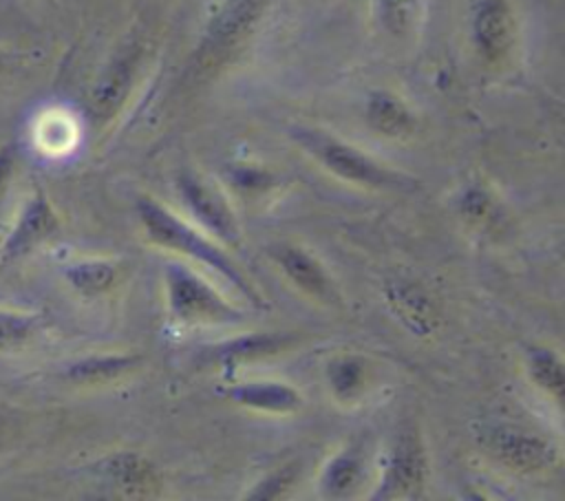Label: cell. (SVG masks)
Returning a JSON list of instances; mask_svg holds the SVG:
<instances>
[{
  "mask_svg": "<svg viewBox=\"0 0 565 501\" xmlns=\"http://www.w3.org/2000/svg\"><path fill=\"white\" fill-rule=\"evenodd\" d=\"M137 214H139L141 227L150 243L166 247L170 252H179V254L210 267L221 278H225L238 294H243L252 302H258L256 289L241 274V269L232 263V258L221 247H216L210 238H205L201 232H196L192 225H188L183 218L172 214L166 205H161L148 196H141L137 201Z\"/></svg>",
  "mask_w": 565,
  "mask_h": 501,
  "instance_id": "6da1fadb",
  "label": "cell"
},
{
  "mask_svg": "<svg viewBox=\"0 0 565 501\" xmlns=\"http://www.w3.org/2000/svg\"><path fill=\"white\" fill-rule=\"evenodd\" d=\"M294 139L331 174L364 188H395L404 179L377 163L364 150L316 128H296Z\"/></svg>",
  "mask_w": 565,
  "mask_h": 501,
  "instance_id": "7a4b0ae2",
  "label": "cell"
},
{
  "mask_svg": "<svg viewBox=\"0 0 565 501\" xmlns=\"http://www.w3.org/2000/svg\"><path fill=\"white\" fill-rule=\"evenodd\" d=\"M168 311L181 324H230L245 316L230 305L210 283L181 263H168L163 271Z\"/></svg>",
  "mask_w": 565,
  "mask_h": 501,
  "instance_id": "3957f363",
  "label": "cell"
},
{
  "mask_svg": "<svg viewBox=\"0 0 565 501\" xmlns=\"http://www.w3.org/2000/svg\"><path fill=\"white\" fill-rule=\"evenodd\" d=\"M60 216L44 190H35L20 207L11 230L0 245L2 260H18L60 232Z\"/></svg>",
  "mask_w": 565,
  "mask_h": 501,
  "instance_id": "277c9868",
  "label": "cell"
},
{
  "mask_svg": "<svg viewBox=\"0 0 565 501\" xmlns=\"http://www.w3.org/2000/svg\"><path fill=\"white\" fill-rule=\"evenodd\" d=\"M426 481V450L415 433L395 439L373 499L417 497Z\"/></svg>",
  "mask_w": 565,
  "mask_h": 501,
  "instance_id": "5b68a950",
  "label": "cell"
},
{
  "mask_svg": "<svg viewBox=\"0 0 565 501\" xmlns=\"http://www.w3.org/2000/svg\"><path fill=\"white\" fill-rule=\"evenodd\" d=\"M488 448L505 468L523 475L550 470L558 459V450L552 441L516 426L492 428Z\"/></svg>",
  "mask_w": 565,
  "mask_h": 501,
  "instance_id": "8992f818",
  "label": "cell"
},
{
  "mask_svg": "<svg viewBox=\"0 0 565 501\" xmlns=\"http://www.w3.org/2000/svg\"><path fill=\"white\" fill-rule=\"evenodd\" d=\"M177 188H179V194H181L185 207L190 210V214L210 234H214L218 241H223L227 245L238 243L241 232H238L236 218H234L227 201L221 196V192L216 188H212L196 172H190V170L179 172Z\"/></svg>",
  "mask_w": 565,
  "mask_h": 501,
  "instance_id": "52a82bcc",
  "label": "cell"
},
{
  "mask_svg": "<svg viewBox=\"0 0 565 501\" xmlns=\"http://www.w3.org/2000/svg\"><path fill=\"white\" fill-rule=\"evenodd\" d=\"M472 40L488 64L510 57L516 42V20L508 0H479L472 15Z\"/></svg>",
  "mask_w": 565,
  "mask_h": 501,
  "instance_id": "ba28073f",
  "label": "cell"
},
{
  "mask_svg": "<svg viewBox=\"0 0 565 501\" xmlns=\"http://www.w3.org/2000/svg\"><path fill=\"white\" fill-rule=\"evenodd\" d=\"M95 475L110 483L119 494L130 499H148L161 492V475L154 463L135 450H119L95 463Z\"/></svg>",
  "mask_w": 565,
  "mask_h": 501,
  "instance_id": "9c48e42d",
  "label": "cell"
},
{
  "mask_svg": "<svg viewBox=\"0 0 565 501\" xmlns=\"http://www.w3.org/2000/svg\"><path fill=\"white\" fill-rule=\"evenodd\" d=\"M260 9H263V0H234L210 24V31L205 33L199 46L196 60L203 66H212L225 60L230 51H234L252 31L254 22L260 15Z\"/></svg>",
  "mask_w": 565,
  "mask_h": 501,
  "instance_id": "30bf717a",
  "label": "cell"
},
{
  "mask_svg": "<svg viewBox=\"0 0 565 501\" xmlns=\"http://www.w3.org/2000/svg\"><path fill=\"white\" fill-rule=\"evenodd\" d=\"M139 62H141V46L126 44L117 55H113V60L99 73L90 90V108L97 119L106 121L124 106L135 84Z\"/></svg>",
  "mask_w": 565,
  "mask_h": 501,
  "instance_id": "8fae6325",
  "label": "cell"
},
{
  "mask_svg": "<svg viewBox=\"0 0 565 501\" xmlns=\"http://www.w3.org/2000/svg\"><path fill=\"white\" fill-rule=\"evenodd\" d=\"M271 256L282 274L307 296L322 302H331L335 298L333 285L324 267L307 249L298 245H278L276 249H271Z\"/></svg>",
  "mask_w": 565,
  "mask_h": 501,
  "instance_id": "7c38bea8",
  "label": "cell"
},
{
  "mask_svg": "<svg viewBox=\"0 0 565 501\" xmlns=\"http://www.w3.org/2000/svg\"><path fill=\"white\" fill-rule=\"evenodd\" d=\"M223 395L238 406L274 415H289L302 406V395L285 382H241L227 386Z\"/></svg>",
  "mask_w": 565,
  "mask_h": 501,
  "instance_id": "4fadbf2b",
  "label": "cell"
},
{
  "mask_svg": "<svg viewBox=\"0 0 565 501\" xmlns=\"http://www.w3.org/2000/svg\"><path fill=\"white\" fill-rule=\"evenodd\" d=\"M366 124L382 137L402 139L415 128V115L411 108L391 90H373L364 106Z\"/></svg>",
  "mask_w": 565,
  "mask_h": 501,
  "instance_id": "5bb4252c",
  "label": "cell"
},
{
  "mask_svg": "<svg viewBox=\"0 0 565 501\" xmlns=\"http://www.w3.org/2000/svg\"><path fill=\"white\" fill-rule=\"evenodd\" d=\"M141 362L139 355L130 353H99V355H86L75 362H68L62 371L64 380L79 384V386H95V384H108L124 373L132 371Z\"/></svg>",
  "mask_w": 565,
  "mask_h": 501,
  "instance_id": "9a60e30c",
  "label": "cell"
},
{
  "mask_svg": "<svg viewBox=\"0 0 565 501\" xmlns=\"http://www.w3.org/2000/svg\"><path fill=\"white\" fill-rule=\"evenodd\" d=\"M289 342L291 338L280 333H247V335L227 340L225 344H218L214 351V358L223 364V369L230 371L243 362L274 355L282 351Z\"/></svg>",
  "mask_w": 565,
  "mask_h": 501,
  "instance_id": "2e32d148",
  "label": "cell"
},
{
  "mask_svg": "<svg viewBox=\"0 0 565 501\" xmlns=\"http://www.w3.org/2000/svg\"><path fill=\"white\" fill-rule=\"evenodd\" d=\"M64 280L86 298L104 296L117 283V267L102 258H84L64 267Z\"/></svg>",
  "mask_w": 565,
  "mask_h": 501,
  "instance_id": "e0dca14e",
  "label": "cell"
},
{
  "mask_svg": "<svg viewBox=\"0 0 565 501\" xmlns=\"http://www.w3.org/2000/svg\"><path fill=\"white\" fill-rule=\"evenodd\" d=\"M362 481V457L358 450H340L333 455L322 475H320V492L329 499L349 497Z\"/></svg>",
  "mask_w": 565,
  "mask_h": 501,
  "instance_id": "ac0fdd59",
  "label": "cell"
},
{
  "mask_svg": "<svg viewBox=\"0 0 565 501\" xmlns=\"http://www.w3.org/2000/svg\"><path fill=\"white\" fill-rule=\"evenodd\" d=\"M42 327V318L31 311L0 307V353L26 349Z\"/></svg>",
  "mask_w": 565,
  "mask_h": 501,
  "instance_id": "d6986e66",
  "label": "cell"
},
{
  "mask_svg": "<svg viewBox=\"0 0 565 501\" xmlns=\"http://www.w3.org/2000/svg\"><path fill=\"white\" fill-rule=\"evenodd\" d=\"M527 375L541 391L554 395L556 399L563 397V391H565L563 362L552 349L530 347V351H527Z\"/></svg>",
  "mask_w": 565,
  "mask_h": 501,
  "instance_id": "ffe728a7",
  "label": "cell"
},
{
  "mask_svg": "<svg viewBox=\"0 0 565 501\" xmlns=\"http://www.w3.org/2000/svg\"><path fill=\"white\" fill-rule=\"evenodd\" d=\"M388 294L397 316L404 318V324H408L411 329H417L419 333L430 329V320L435 318V313L424 291H419L413 285H393Z\"/></svg>",
  "mask_w": 565,
  "mask_h": 501,
  "instance_id": "44dd1931",
  "label": "cell"
},
{
  "mask_svg": "<svg viewBox=\"0 0 565 501\" xmlns=\"http://www.w3.org/2000/svg\"><path fill=\"white\" fill-rule=\"evenodd\" d=\"M364 380L366 369L362 360L353 355H342L327 364L329 388L340 402H351L353 397H358V393L364 388Z\"/></svg>",
  "mask_w": 565,
  "mask_h": 501,
  "instance_id": "7402d4cb",
  "label": "cell"
},
{
  "mask_svg": "<svg viewBox=\"0 0 565 501\" xmlns=\"http://www.w3.org/2000/svg\"><path fill=\"white\" fill-rule=\"evenodd\" d=\"M298 477V463H285L276 470H271L267 477H263L245 497L252 501H269L282 497Z\"/></svg>",
  "mask_w": 565,
  "mask_h": 501,
  "instance_id": "603a6c76",
  "label": "cell"
},
{
  "mask_svg": "<svg viewBox=\"0 0 565 501\" xmlns=\"http://www.w3.org/2000/svg\"><path fill=\"white\" fill-rule=\"evenodd\" d=\"M40 141L49 150H62L73 141V128L64 117H46L42 121Z\"/></svg>",
  "mask_w": 565,
  "mask_h": 501,
  "instance_id": "cb8c5ba5",
  "label": "cell"
},
{
  "mask_svg": "<svg viewBox=\"0 0 565 501\" xmlns=\"http://www.w3.org/2000/svg\"><path fill=\"white\" fill-rule=\"evenodd\" d=\"M382 18L393 33H402L413 18V0H382Z\"/></svg>",
  "mask_w": 565,
  "mask_h": 501,
  "instance_id": "d4e9b609",
  "label": "cell"
},
{
  "mask_svg": "<svg viewBox=\"0 0 565 501\" xmlns=\"http://www.w3.org/2000/svg\"><path fill=\"white\" fill-rule=\"evenodd\" d=\"M15 172V150L9 143H0V205L11 188Z\"/></svg>",
  "mask_w": 565,
  "mask_h": 501,
  "instance_id": "484cf974",
  "label": "cell"
},
{
  "mask_svg": "<svg viewBox=\"0 0 565 501\" xmlns=\"http://www.w3.org/2000/svg\"><path fill=\"white\" fill-rule=\"evenodd\" d=\"M486 207H488V201H486V196H483V192H481L479 188H472V190H468V192L463 194L461 210H463L466 214L481 216V214L486 212Z\"/></svg>",
  "mask_w": 565,
  "mask_h": 501,
  "instance_id": "4316f807",
  "label": "cell"
},
{
  "mask_svg": "<svg viewBox=\"0 0 565 501\" xmlns=\"http://www.w3.org/2000/svg\"><path fill=\"white\" fill-rule=\"evenodd\" d=\"M4 68H7V60H4V53L0 51V79H2V75H4Z\"/></svg>",
  "mask_w": 565,
  "mask_h": 501,
  "instance_id": "83f0119b",
  "label": "cell"
},
{
  "mask_svg": "<svg viewBox=\"0 0 565 501\" xmlns=\"http://www.w3.org/2000/svg\"><path fill=\"white\" fill-rule=\"evenodd\" d=\"M46 2H55V0H46Z\"/></svg>",
  "mask_w": 565,
  "mask_h": 501,
  "instance_id": "f1b7e54d",
  "label": "cell"
}]
</instances>
